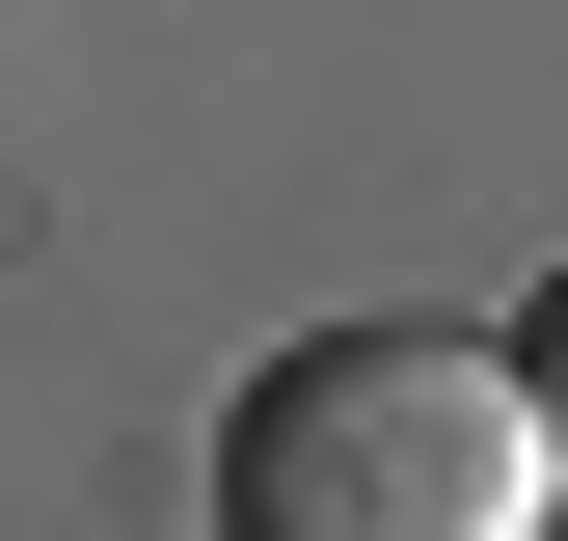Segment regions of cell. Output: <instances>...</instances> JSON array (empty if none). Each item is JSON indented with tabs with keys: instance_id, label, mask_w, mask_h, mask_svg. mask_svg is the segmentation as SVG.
I'll return each mask as SVG.
<instances>
[{
	"instance_id": "1",
	"label": "cell",
	"mask_w": 568,
	"mask_h": 541,
	"mask_svg": "<svg viewBox=\"0 0 568 541\" xmlns=\"http://www.w3.org/2000/svg\"><path fill=\"white\" fill-rule=\"evenodd\" d=\"M568 433L487 325H298L217 406V514L244 541H541Z\"/></svg>"
}]
</instances>
